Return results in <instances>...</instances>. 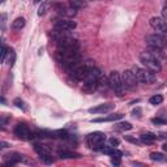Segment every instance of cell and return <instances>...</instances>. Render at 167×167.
Wrapping results in <instances>:
<instances>
[{"instance_id":"cell-1","label":"cell","mask_w":167,"mask_h":167,"mask_svg":"<svg viewBox=\"0 0 167 167\" xmlns=\"http://www.w3.org/2000/svg\"><path fill=\"white\" fill-rule=\"evenodd\" d=\"M56 59L59 61L65 71L76 67L81 61V54L80 50H57Z\"/></svg>"},{"instance_id":"cell-2","label":"cell","mask_w":167,"mask_h":167,"mask_svg":"<svg viewBox=\"0 0 167 167\" xmlns=\"http://www.w3.org/2000/svg\"><path fill=\"white\" fill-rule=\"evenodd\" d=\"M94 64L91 60H88L85 63H80L78 65H76V67L68 69V75L71 77H73L75 80H77V81H84V80L86 78V76L89 75V72L91 69V67H94Z\"/></svg>"},{"instance_id":"cell-3","label":"cell","mask_w":167,"mask_h":167,"mask_svg":"<svg viewBox=\"0 0 167 167\" xmlns=\"http://www.w3.org/2000/svg\"><path fill=\"white\" fill-rule=\"evenodd\" d=\"M140 63L144 65L145 68H148L150 71L155 72V73H158V72H161L162 69V65H161V61H159L155 56H153L149 51H144L140 54Z\"/></svg>"},{"instance_id":"cell-4","label":"cell","mask_w":167,"mask_h":167,"mask_svg":"<svg viewBox=\"0 0 167 167\" xmlns=\"http://www.w3.org/2000/svg\"><path fill=\"white\" fill-rule=\"evenodd\" d=\"M105 142H106V135L102 132H93L86 136V144L93 150L102 151V149L105 148Z\"/></svg>"},{"instance_id":"cell-5","label":"cell","mask_w":167,"mask_h":167,"mask_svg":"<svg viewBox=\"0 0 167 167\" xmlns=\"http://www.w3.org/2000/svg\"><path fill=\"white\" fill-rule=\"evenodd\" d=\"M108 85H110V88L115 91V94H118L119 97L124 96L125 86H124V84H123L121 75H119V72L112 71L111 73L108 75Z\"/></svg>"},{"instance_id":"cell-6","label":"cell","mask_w":167,"mask_h":167,"mask_svg":"<svg viewBox=\"0 0 167 167\" xmlns=\"http://www.w3.org/2000/svg\"><path fill=\"white\" fill-rule=\"evenodd\" d=\"M132 71L135 72V75L137 76L139 82L142 84H154L157 81V76L155 72L150 71L148 68H140V67H133Z\"/></svg>"},{"instance_id":"cell-7","label":"cell","mask_w":167,"mask_h":167,"mask_svg":"<svg viewBox=\"0 0 167 167\" xmlns=\"http://www.w3.org/2000/svg\"><path fill=\"white\" fill-rule=\"evenodd\" d=\"M145 42L149 47H157V48H165L167 47V38L163 37L161 34H148L146 38H145Z\"/></svg>"},{"instance_id":"cell-8","label":"cell","mask_w":167,"mask_h":167,"mask_svg":"<svg viewBox=\"0 0 167 167\" xmlns=\"http://www.w3.org/2000/svg\"><path fill=\"white\" fill-rule=\"evenodd\" d=\"M13 133L20 140H32L35 137V133H33L30 130V128L26 124H24V123H18V124L14 127Z\"/></svg>"},{"instance_id":"cell-9","label":"cell","mask_w":167,"mask_h":167,"mask_svg":"<svg viewBox=\"0 0 167 167\" xmlns=\"http://www.w3.org/2000/svg\"><path fill=\"white\" fill-rule=\"evenodd\" d=\"M121 80L123 84H124L125 89L133 90L137 88V84H139V80H137V76L135 75V72L132 69H125L121 73Z\"/></svg>"},{"instance_id":"cell-10","label":"cell","mask_w":167,"mask_h":167,"mask_svg":"<svg viewBox=\"0 0 167 167\" xmlns=\"http://www.w3.org/2000/svg\"><path fill=\"white\" fill-rule=\"evenodd\" d=\"M149 24L157 32V34H161V35H163V37L167 38V21H165L162 17L154 16V17L150 18Z\"/></svg>"},{"instance_id":"cell-11","label":"cell","mask_w":167,"mask_h":167,"mask_svg":"<svg viewBox=\"0 0 167 167\" xmlns=\"http://www.w3.org/2000/svg\"><path fill=\"white\" fill-rule=\"evenodd\" d=\"M54 27L56 30H64V32H71L76 29V22L68 18H59L54 21Z\"/></svg>"},{"instance_id":"cell-12","label":"cell","mask_w":167,"mask_h":167,"mask_svg":"<svg viewBox=\"0 0 167 167\" xmlns=\"http://www.w3.org/2000/svg\"><path fill=\"white\" fill-rule=\"evenodd\" d=\"M55 11L63 17H75L76 16V9L72 8L71 5L63 4V3H56L55 4Z\"/></svg>"},{"instance_id":"cell-13","label":"cell","mask_w":167,"mask_h":167,"mask_svg":"<svg viewBox=\"0 0 167 167\" xmlns=\"http://www.w3.org/2000/svg\"><path fill=\"white\" fill-rule=\"evenodd\" d=\"M24 155L20 153H9L4 155V166H14L18 162H22Z\"/></svg>"},{"instance_id":"cell-14","label":"cell","mask_w":167,"mask_h":167,"mask_svg":"<svg viewBox=\"0 0 167 167\" xmlns=\"http://www.w3.org/2000/svg\"><path fill=\"white\" fill-rule=\"evenodd\" d=\"M115 108V105L112 103H103V105H98L96 107H91L89 108V112L90 114H106V112H110Z\"/></svg>"},{"instance_id":"cell-15","label":"cell","mask_w":167,"mask_h":167,"mask_svg":"<svg viewBox=\"0 0 167 167\" xmlns=\"http://www.w3.org/2000/svg\"><path fill=\"white\" fill-rule=\"evenodd\" d=\"M34 150H35V153L39 155V158L52 155L51 154V149H50L47 145H43V144H34Z\"/></svg>"},{"instance_id":"cell-16","label":"cell","mask_w":167,"mask_h":167,"mask_svg":"<svg viewBox=\"0 0 167 167\" xmlns=\"http://www.w3.org/2000/svg\"><path fill=\"white\" fill-rule=\"evenodd\" d=\"M57 155L61 159H73V158H81V154L76 153V151H72V150H67V149H60L57 150Z\"/></svg>"},{"instance_id":"cell-17","label":"cell","mask_w":167,"mask_h":167,"mask_svg":"<svg viewBox=\"0 0 167 167\" xmlns=\"http://www.w3.org/2000/svg\"><path fill=\"white\" fill-rule=\"evenodd\" d=\"M123 114H112V115H108L105 116V118H97V119H93L91 123H103V121H116V120H120L123 118Z\"/></svg>"},{"instance_id":"cell-18","label":"cell","mask_w":167,"mask_h":167,"mask_svg":"<svg viewBox=\"0 0 167 167\" xmlns=\"http://www.w3.org/2000/svg\"><path fill=\"white\" fill-rule=\"evenodd\" d=\"M155 140H157V135L150 133V132H148V133H142V135L140 136V141L144 142V144H146V145H151Z\"/></svg>"},{"instance_id":"cell-19","label":"cell","mask_w":167,"mask_h":167,"mask_svg":"<svg viewBox=\"0 0 167 167\" xmlns=\"http://www.w3.org/2000/svg\"><path fill=\"white\" fill-rule=\"evenodd\" d=\"M68 4L72 7V8H75L76 11L84 9V8L88 7V3H86L85 0H68Z\"/></svg>"},{"instance_id":"cell-20","label":"cell","mask_w":167,"mask_h":167,"mask_svg":"<svg viewBox=\"0 0 167 167\" xmlns=\"http://www.w3.org/2000/svg\"><path fill=\"white\" fill-rule=\"evenodd\" d=\"M149 52L153 55V56H155L157 59L159 60V61H162V60H165L166 59V55H165V52L162 51V48H157V47H150V50H149Z\"/></svg>"},{"instance_id":"cell-21","label":"cell","mask_w":167,"mask_h":167,"mask_svg":"<svg viewBox=\"0 0 167 167\" xmlns=\"http://www.w3.org/2000/svg\"><path fill=\"white\" fill-rule=\"evenodd\" d=\"M25 18L24 17H17L16 20L12 22V29L13 30H16V32H18V30H21V29H24L25 27Z\"/></svg>"},{"instance_id":"cell-22","label":"cell","mask_w":167,"mask_h":167,"mask_svg":"<svg viewBox=\"0 0 167 167\" xmlns=\"http://www.w3.org/2000/svg\"><path fill=\"white\" fill-rule=\"evenodd\" d=\"M115 128L118 130H121V132H125V130H130L132 129V124L128 121H121V123H118L115 124Z\"/></svg>"},{"instance_id":"cell-23","label":"cell","mask_w":167,"mask_h":167,"mask_svg":"<svg viewBox=\"0 0 167 167\" xmlns=\"http://www.w3.org/2000/svg\"><path fill=\"white\" fill-rule=\"evenodd\" d=\"M150 159L154 162H162L165 161V155L162 153H157V151H153V153H150Z\"/></svg>"},{"instance_id":"cell-24","label":"cell","mask_w":167,"mask_h":167,"mask_svg":"<svg viewBox=\"0 0 167 167\" xmlns=\"http://www.w3.org/2000/svg\"><path fill=\"white\" fill-rule=\"evenodd\" d=\"M149 102H150V105H154V106L161 105L163 102V97L161 96V94H155V96H153L149 99Z\"/></svg>"},{"instance_id":"cell-25","label":"cell","mask_w":167,"mask_h":167,"mask_svg":"<svg viewBox=\"0 0 167 167\" xmlns=\"http://www.w3.org/2000/svg\"><path fill=\"white\" fill-rule=\"evenodd\" d=\"M13 105H16V107H18V108H21L22 111H26L27 110V107H26V105H25V102L22 99H20V98H16L13 101Z\"/></svg>"},{"instance_id":"cell-26","label":"cell","mask_w":167,"mask_h":167,"mask_svg":"<svg viewBox=\"0 0 167 167\" xmlns=\"http://www.w3.org/2000/svg\"><path fill=\"white\" fill-rule=\"evenodd\" d=\"M50 8V3L46 2V3H43L41 7H39V9H38V16H43V14H46L47 11Z\"/></svg>"},{"instance_id":"cell-27","label":"cell","mask_w":167,"mask_h":167,"mask_svg":"<svg viewBox=\"0 0 167 167\" xmlns=\"http://www.w3.org/2000/svg\"><path fill=\"white\" fill-rule=\"evenodd\" d=\"M7 54H8V47H7L5 43L3 42V45H2V63H5Z\"/></svg>"},{"instance_id":"cell-28","label":"cell","mask_w":167,"mask_h":167,"mask_svg":"<svg viewBox=\"0 0 167 167\" xmlns=\"http://www.w3.org/2000/svg\"><path fill=\"white\" fill-rule=\"evenodd\" d=\"M108 142H110V145H111V146L116 148V146H119L120 140L118 139V137H110V140H108Z\"/></svg>"},{"instance_id":"cell-29","label":"cell","mask_w":167,"mask_h":167,"mask_svg":"<svg viewBox=\"0 0 167 167\" xmlns=\"http://www.w3.org/2000/svg\"><path fill=\"white\" fill-rule=\"evenodd\" d=\"M124 139L127 140V141H129V142H132V144H135V145H140V140H137V139H135V137H132V136H124Z\"/></svg>"},{"instance_id":"cell-30","label":"cell","mask_w":167,"mask_h":167,"mask_svg":"<svg viewBox=\"0 0 167 167\" xmlns=\"http://www.w3.org/2000/svg\"><path fill=\"white\" fill-rule=\"evenodd\" d=\"M151 121L154 123V124L159 125V124H166L167 120L166 119H161V118H154V119H151Z\"/></svg>"},{"instance_id":"cell-31","label":"cell","mask_w":167,"mask_h":167,"mask_svg":"<svg viewBox=\"0 0 167 167\" xmlns=\"http://www.w3.org/2000/svg\"><path fill=\"white\" fill-rule=\"evenodd\" d=\"M141 112H142L141 108H140V107H136L135 110L132 111V115H133V116H137V118H141Z\"/></svg>"},{"instance_id":"cell-32","label":"cell","mask_w":167,"mask_h":167,"mask_svg":"<svg viewBox=\"0 0 167 167\" xmlns=\"http://www.w3.org/2000/svg\"><path fill=\"white\" fill-rule=\"evenodd\" d=\"M5 24H7V14H2V30H5Z\"/></svg>"},{"instance_id":"cell-33","label":"cell","mask_w":167,"mask_h":167,"mask_svg":"<svg viewBox=\"0 0 167 167\" xmlns=\"http://www.w3.org/2000/svg\"><path fill=\"white\" fill-rule=\"evenodd\" d=\"M162 18H163L165 21H167V4L165 5V8L162 9Z\"/></svg>"},{"instance_id":"cell-34","label":"cell","mask_w":167,"mask_h":167,"mask_svg":"<svg viewBox=\"0 0 167 167\" xmlns=\"http://www.w3.org/2000/svg\"><path fill=\"white\" fill-rule=\"evenodd\" d=\"M158 137L159 139H162V140H167V132H159Z\"/></svg>"},{"instance_id":"cell-35","label":"cell","mask_w":167,"mask_h":167,"mask_svg":"<svg viewBox=\"0 0 167 167\" xmlns=\"http://www.w3.org/2000/svg\"><path fill=\"white\" fill-rule=\"evenodd\" d=\"M111 163L115 165V166H119L120 165V158H112L111 159Z\"/></svg>"},{"instance_id":"cell-36","label":"cell","mask_w":167,"mask_h":167,"mask_svg":"<svg viewBox=\"0 0 167 167\" xmlns=\"http://www.w3.org/2000/svg\"><path fill=\"white\" fill-rule=\"evenodd\" d=\"M9 146V144H7V142H4V141H2L0 142V148L2 149H4V148H8Z\"/></svg>"},{"instance_id":"cell-37","label":"cell","mask_w":167,"mask_h":167,"mask_svg":"<svg viewBox=\"0 0 167 167\" xmlns=\"http://www.w3.org/2000/svg\"><path fill=\"white\" fill-rule=\"evenodd\" d=\"M162 149H163V150H165V151H166V153H167V142H166V144H163V145H162Z\"/></svg>"},{"instance_id":"cell-38","label":"cell","mask_w":167,"mask_h":167,"mask_svg":"<svg viewBox=\"0 0 167 167\" xmlns=\"http://www.w3.org/2000/svg\"><path fill=\"white\" fill-rule=\"evenodd\" d=\"M34 2H35V3H39V2H42V0H34Z\"/></svg>"},{"instance_id":"cell-39","label":"cell","mask_w":167,"mask_h":167,"mask_svg":"<svg viewBox=\"0 0 167 167\" xmlns=\"http://www.w3.org/2000/svg\"><path fill=\"white\" fill-rule=\"evenodd\" d=\"M4 2H5V0H2V3H4Z\"/></svg>"},{"instance_id":"cell-40","label":"cell","mask_w":167,"mask_h":167,"mask_svg":"<svg viewBox=\"0 0 167 167\" xmlns=\"http://www.w3.org/2000/svg\"><path fill=\"white\" fill-rule=\"evenodd\" d=\"M166 161H167V159H166Z\"/></svg>"},{"instance_id":"cell-41","label":"cell","mask_w":167,"mask_h":167,"mask_svg":"<svg viewBox=\"0 0 167 167\" xmlns=\"http://www.w3.org/2000/svg\"><path fill=\"white\" fill-rule=\"evenodd\" d=\"M90 2H91V0H90Z\"/></svg>"}]
</instances>
